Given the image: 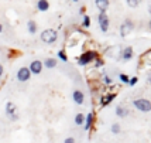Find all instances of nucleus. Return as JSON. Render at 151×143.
I'll list each match as a JSON object with an SVG mask.
<instances>
[{
  "label": "nucleus",
  "mask_w": 151,
  "mask_h": 143,
  "mask_svg": "<svg viewBox=\"0 0 151 143\" xmlns=\"http://www.w3.org/2000/svg\"><path fill=\"white\" fill-rule=\"evenodd\" d=\"M98 58V52L93 51V50H89V51H85L81 54V57L78 58V65H88L89 62H92Z\"/></svg>",
  "instance_id": "f257e3e1"
},
{
  "label": "nucleus",
  "mask_w": 151,
  "mask_h": 143,
  "mask_svg": "<svg viewBox=\"0 0 151 143\" xmlns=\"http://www.w3.org/2000/svg\"><path fill=\"white\" fill-rule=\"evenodd\" d=\"M58 38V33L55 31L54 28H47L41 33V40L45 43V44H54Z\"/></svg>",
  "instance_id": "f03ea898"
},
{
  "label": "nucleus",
  "mask_w": 151,
  "mask_h": 143,
  "mask_svg": "<svg viewBox=\"0 0 151 143\" xmlns=\"http://www.w3.org/2000/svg\"><path fill=\"white\" fill-rule=\"evenodd\" d=\"M133 105L134 108H137L140 112H150L151 111V102L145 98H138V99H134L133 101Z\"/></svg>",
  "instance_id": "7ed1b4c3"
},
{
  "label": "nucleus",
  "mask_w": 151,
  "mask_h": 143,
  "mask_svg": "<svg viewBox=\"0 0 151 143\" xmlns=\"http://www.w3.org/2000/svg\"><path fill=\"white\" fill-rule=\"evenodd\" d=\"M134 30V23H133V20L127 19L123 21V24L120 26V36L122 37H126L127 34H130V33Z\"/></svg>",
  "instance_id": "20e7f679"
},
{
  "label": "nucleus",
  "mask_w": 151,
  "mask_h": 143,
  "mask_svg": "<svg viewBox=\"0 0 151 143\" xmlns=\"http://www.w3.org/2000/svg\"><path fill=\"white\" fill-rule=\"evenodd\" d=\"M98 21H99V26H100V30L103 33H106L109 30V26H110V21H109V17L106 13H99V17H98Z\"/></svg>",
  "instance_id": "39448f33"
},
{
  "label": "nucleus",
  "mask_w": 151,
  "mask_h": 143,
  "mask_svg": "<svg viewBox=\"0 0 151 143\" xmlns=\"http://www.w3.org/2000/svg\"><path fill=\"white\" fill-rule=\"evenodd\" d=\"M6 115L12 120H17L19 119V115H17V108L13 102H7L6 104Z\"/></svg>",
  "instance_id": "423d86ee"
},
{
  "label": "nucleus",
  "mask_w": 151,
  "mask_h": 143,
  "mask_svg": "<svg viewBox=\"0 0 151 143\" xmlns=\"http://www.w3.org/2000/svg\"><path fill=\"white\" fill-rule=\"evenodd\" d=\"M30 78H31V72H30V70L27 67H21L19 71H17V79H19L20 82H26Z\"/></svg>",
  "instance_id": "0eeeda50"
},
{
  "label": "nucleus",
  "mask_w": 151,
  "mask_h": 143,
  "mask_svg": "<svg viewBox=\"0 0 151 143\" xmlns=\"http://www.w3.org/2000/svg\"><path fill=\"white\" fill-rule=\"evenodd\" d=\"M42 67H44V64L40 61V60H34L33 62L30 64V67H28V70H30V72L31 74H35V75H38L40 72L42 71Z\"/></svg>",
  "instance_id": "6e6552de"
},
{
  "label": "nucleus",
  "mask_w": 151,
  "mask_h": 143,
  "mask_svg": "<svg viewBox=\"0 0 151 143\" xmlns=\"http://www.w3.org/2000/svg\"><path fill=\"white\" fill-rule=\"evenodd\" d=\"M116 98V94H107V95H102L100 97V106H106L107 104H110L113 99Z\"/></svg>",
  "instance_id": "1a4fd4ad"
},
{
  "label": "nucleus",
  "mask_w": 151,
  "mask_h": 143,
  "mask_svg": "<svg viewBox=\"0 0 151 143\" xmlns=\"http://www.w3.org/2000/svg\"><path fill=\"white\" fill-rule=\"evenodd\" d=\"M72 98H73V101H75V104L82 105V104H83V99H85V95H83V92H82V91L76 89V91H73Z\"/></svg>",
  "instance_id": "9d476101"
},
{
  "label": "nucleus",
  "mask_w": 151,
  "mask_h": 143,
  "mask_svg": "<svg viewBox=\"0 0 151 143\" xmlns=\"http://www.w3.org/2000/svg\"><path fill=\"white\" fill-rule=\"evenodd\" d=\"M95 3L100 13H106V10L109 9V0H95Z\"/></svg>",
  "instance_id": "9b49d317"
},
{
  "label": "nucleus",
  "mask_w": 151,
  "mask_h": 143,
  "mask_svg": "<svg viewBox=\"0 0 151 143\" xmlns=\"http://www.w3.org/2000/svg\"><path fill=\"white\" fill-rule=\"evenodd\" d=\"M93 119H95V115L93 113H88L85 116V123H83V129L85 130H91L93 125Z\"/></svg>",
  "instance_id": "f8f14e48"
},
{
  "label": "nucleus",
  "mask_w": 151,
  "mask_h": 143,
  "mask_svg": "<svg viewBox=\"0 0 151 143\" xmlns=\"http://www.w3.org/2000/svg\"><path fill=\"white\" fill-rule=\"evenodd\" d=\"M133 52H134V51H133L132 47H126L124 50L122 51V58L124 60V61H129V60H132L133 55H134Z\"/></svg>",
  "instance_id": "ddd939ff"
},
{
  "label": "nucleus",
  "mask_w": 151,
  "mask_h": 143,
  "mask_svg": "<svg viewBox=\"0 0 151 143\" xmlns=\"http://www.w3.org/2000/svg\"><path fill=\"white\" fill-rule=\"evenodd\" d=\"M37 9H38L40 12H47V10L50 9L48 0H38V1H37Z\"/></svg>",
  "instance_id": "4468645a"
},
{
  "label": "nucleus",
  "mask_w": 151,
  "mask_h": 143,
  "mask_svg": "<svg viewBox=\"0 0 151 143\" xmlns=\"http://www.w3.org/2000/svg\"><path fill=\"white\" fill-rule=\"evenodd\" d=\"M116 115H117L119 118H126L127 115H129V111H127V108L122 106V105H119L117 108H116Z\"/></svg>",
  "instance_id": "2eb2a0df"
},
{
  "label": "nucleus",
  "mask_w": 151,
  "mask_h": 143,
  "mask_svg": "<svg viewBox=\"0 0 151 143\" xmlns=\"http://www.w3.org/2000/svg\"><path fill=\"white\" fill-rule=\"evenodd\" d=\"M27 30L30 34H35L37 33V23L34 20H28L27 21Z\"/></svg>",
  "instance_id": "dca6fc26"
},
{
  "label": "nucleus",
  "mask_w": 151,
  "mask_h": 143,
  "mask_svg": "<svg viewBox=\"0 0 151 143\" xmlns=\"http://www.w3.org/2000/svg\"><path fill=\"white\" fill-rule=\"evenodd\" d=\"M44 65H45L47 68H54V67H57V60L55 58H47L44 61Z\"/></svg>",
  "instance_id": "f3484780"
},
{
  "label": "nucleus",
  "mask_w": 151,
  "mask_h": 143,
  "mask_svg": "<svg viewBox=\"0 0 151 143\" xmlns=\"http://www.w3.org/2000/svg\"><path fill=\"white\" fill-rule=\"evenodd\" d=\"M75 123L78 125V126L85 123V116H83V113H78V115L75 116Z\"/></svg>",
  "instance_id": "a211bd4d"
},
{
  "label": "nucleus",
  "mask_w": 151,
  "mask_h": 143,
  "mask_svg": "<svg viewBox=\"0 0 151 143\" xmlns=\"http://www.w3.org/2000/svg\"><path fill=\"white\" fill-rule=\"evenodd\" d=\"M82 26L88 28V27L91 26V17L89 16H83V21H82Z\"/></svg>",
  "instance_id": "6ab92c4d"
},
{
  "label": "nucleus",
  "mask_w": 151,
  "mask_h": 143,
  "mask_svg": "<svg viewBox=\"0 0 151 143\" xmlns=\"http://www.w3.org/2000/svg\"><path fill=\"white\" fill-rule=\"evenodd\" d=\"M119 78H120V81H122L123 84H129V81H130L129 75H126V74H120V75H119Z\"/></svg>",
  "instance_id": "aec40b11"
},
{
  "label": "nucleus",
  "mask_w": 151,
  "mask_h": 143,
  "mask_svg": "<svg viewBox=\"0 0 151 143\" xmlns=\"http://www.w3.org/2000/svg\"><path fill=\"white\" fill-rule=\"evenodd\" d=\"M141 3V0H127V4L130 7H137Z\"/></svg>",
  "instance_id": "412c9836"
},
{
  "label": "nucleus",
  "mask_w": 151,
  "mask_h": 143,
  "mask_svg": "<svg viewBox=\"0 0 151 143\" xmlns=\"http://www.w3.org/2000/svg\"><path fill=\"white\" fill-rule=\"evenodd\" d=\"M58 57L62 60L64 62H66V61H68V57H66V54H65V51H64V50H59V51H58Z\"/></svg>",
  "instance_id": "4be33fe9"
},
{
  "label": "nucleus",
  "mask_w": 151,
  "mask_h": 143,
  "mask_svg": "<svg viewBox=\"0 0 151 143\" xmlns=\"http://www.w3.org/2000/svg\"><path fill=\"white\" fill-rule=\"evenodd\" d=\"M112 133H114V135L120 133V125L119 123H113L112 125Z\"/></svg>",
  "instance_id": "5701e85b"
},
{
  "label": "nucleus",
  "mask_w": 151,
  "mask_h": 143,
  "mask_svg": "<svg viewBox=\"0 0 151 143\" xmlns=\"http://www.w3.org/2000/svg\"><path fill=\"white\" fill-rule=\"evenodd\" d=\"M102 65H103V61H102V60L98 57V58L95 60V68H100Z\"/></svg>",
  "instance_id": "b1692460"
},
{
  "label": "nucleus",
  "mask_w": 151,
  "mask_h": 143,
  "mask_svg": "<svg viewBox=\"0 0 151 143\" xmlns=\"http://www.w3.org/2000/svg\"><path fill=\"white\" fill-rule=\"evenodd\" d=\"M137 82H138L137 77H133V78H130V81H129V84H130V85H136Z\"/></svg>",
  "instance_id": "393cba45"
},
{
  "label": "nucleus",
  "mask_w": 151,
  "mask_h": 143,
  "mask_svg": "<svg viewBox=\"0 0 151 143\" xmlns=\"http://www.w3.org/2000/svg\"><path fill=\"white\" fill-rule=\"evenodd\" d=\"M103 79H105V82H106V84H112V79L109 78V77H107L106 74H103Z\"/></svg>",
  "instance_id": "a878e982"
},
{
  "label": "nucleus",
  "mask_w": 151,
  "mask_h": 143,
  "mask_svg": "<svg viewBox=\"0 0 151 143\" xmlns=\"http://www.w3.org/2000/svg\"><path fill=\"white\" fill-rule=\"evenodd\" d=\"M64 143H75V139L73 137H66L65 140H64Z\"/></svg>",
  "instance_id": "bb28decb"
},
{
  "label": "nucleus",
  "mask_w": 151,
  "mask_h": 143,
  "mask_svg": "<svg viewBox=\"0 0 151 143\" xmlns=\"http://www.w3.org/2000/svg\"><path fill=\"white\" fill-rule=\"evenodd\" d=\"M3 72H4V68H3V65L0 64V77L3 75Z\"/></svg>",
  "instance_id": "cd10ccee"
},
{
  "label": "nucleus",
  "mask_w": 151,
  "mask_h": 143,
  "mask_svg": "<svg viewBox=\"0 0 151 143\" xmlns=\"http://www.w3.org/2000/svg\"><path fill=\"white\" fill-rule=\"evenodd\" d=\"M3 31V24H1V23H0V33Z\"/></svg>",
  "instance_id": "c85d7f7f"
},
{
  "label": "nucleus",
  "mask_w": 151,
  "mask_h": 143,
  "mask_svg": "<svg viewBox=\"0 0 151 143\" xmlns=\"http://www.w3.org/2000/svg\"><path fill=\"white\" fill-rule=\"evenodd\" d=\"M148 26H150V28H151V20H150V23H148Z\"/></svg>",
  "instance_id": "c756f323"
},
{
  "label": "nucleus",
  "mask_w": 151,
  "mask_h": 143,
  "mask_svg": "<svg viewBox=\"0 0 151 143\" xmlns=\"http://www.w3.org/2000/svg\"><path fill=\"white\" fill-rule=\"evenodd\" d=\"M72 1H79V0H72Z\"/></svg>",
  "instance_id": "7c9ffc66"
}]
</instances>
